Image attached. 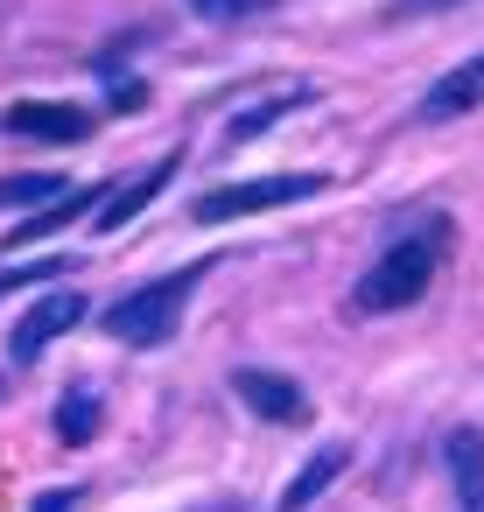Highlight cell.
Masks as SVG:
<instances>
[{"label":"cell","mask_w":484,"mask_h":512,"mask_svg":"<svg viewBox=\"0 0 484 512\" xmlns=\"http://www.w3.org/2000/svg\"><path fill=\"white\" fill-rule=\"evenodd\" d=\"M204 274H211V260H190V267H176V274H162V281H148V288L120 295V302L99 316V330H106V337H120V344H134V351L169 344V337H176V323H183V302L197 295V281H204Z\"/></svg>","instance_id":"6da1fadb"},{"label":"cell","mask_w":484,"mask_h":512,"mask_svg":"<svg viewBox=\"0 0 484 512\" xmlns=\"http://www.w3.org/2000/svg\"><path fill=\"white\" fill-rule=\"evenodd\" d=\"M428 281H435V246H428V239H400V246H386V253L365 267V281L351 288V309H358V316L414 309V302L428 295Z\"/></svg>","instance_id":"7a4b0ae2"},{"label":"cell","mask_w":484,"mask_h":512,"mask_svg":"<svg viewBox=\"0 0 484 512\" xmlns=\"http://www.w3.org/2000/svg\"><path fill=\"white\" fill-rule=\"evenodd\" d=\"M323 176L295 169V176H260V183H232V190H211L197 204V225H232V218H253V211H274V204H302L316 197Z\"/></svg>","instance_id":"3957f363"},{"label":"cell","mask_w":484,"mask_h":512,"mask_svg":"<svg viewBox=\"0 0 484 512\" xmlns=\"http://www.w3.org/2000/svg\"><path fill=\"white\" fill-rule=\"evenodd\" d=\"M85 316H92V302H85L78 288H57V295H43V302H36L22 323H15V337H8V358H15V365H36V358H43V351H50L64 330H78Z\"/></svg>","instance_id":"277c9868"},{"label":"cell","mask_w":484,"mask_h":512,"mask_svg":"<svg viewBox=\"0 0 484 512\" xmlns=\"http://www.w3.org/2000/svg\"><path fill=\"white\" fill-rule=\"evenodd\" d=\"M232 393L260 414V421H281V428H302L309 421V393L288 379V372H267V365H239L232 372Z\"/></svg>","instance_id":"5b68a950"},{"label":"cell","mask_w":484,"mask_h":512,"mask_svg":"<svg viewBox=\"0 0 484 512\" xmlns=\"http://www.w3.org/2000/svg\"><path fill=\"white\" fill-rule=\"evenodd\" d=\"M477 106H484V57H470V64L442 71L414 113H421V120H463V113H477Z\"/></svg>","instance_id":"8992f818"},{"label":"cell","mask_w":484,"mask_h":512,"mask_svg":"<svg viewBox=\"0 0 484 512\" xmlns=\"http://www.w3.org/2000/svg\"><path fill=\"white\" fill-rule=\"evenodd\" d=\"M8 134H22V141H85L92 134V113L85 106H8Z\"/></svg>","instance_id":"52a82bcc"},{"label":"cell","mask_w":484,"mask_h":512,"mask_svg":"<svg viewBox=\"0 0 484 512\" xmlns=\"http://www.w3.org/2000/svg\"><path fill=\"white\" fill-rule=\"evenodd\" d=\"M442 463H449L456 505H463V512H484V435H477V428H449V435H442Z\"/></svg>","instance_id":"ba28073f"},{"label":"cell","mask_w":484,"mask_h":512,"mask_svg":"<svg viewBox=\"0 0 484 512\" xmlns=\"http://www.w3.org/2000/svg\"><path fill=\"white\" fill-rule=\"evenodd\" d=\"M176 162H183V155H162V162H155L148 176H134L127 190H113V197H106V204L92 211V225H99V232H120V225H127V218L141 211V204H155V190H162V183L176 176Z\"/></svg>","instance_id":"9c48e42d"},{"label":"cell","mask_w":484,"mask_h":512,"mask_svg":"<svg viewBox=\"0 0 484 512\" xmlns=\"http://www.w3.org/2000/svg\"><path fill=\"white\" fill-rule=\"evenodd\" d=\"M113 190H64V204H50V211H29L15 232H8V246H36V239H50V232H64V225H78V218H92V204H106Z\"/></svg>","instance_id":"30bf717a"},{"label":"cell","mask_w":484,"mask_h":512,"mask_svg":"<svg viewBox=\"0 0 484 512\" xmlns=\"http://www.w3.org/2000/svg\"><path fill=\"white\" fill-rule=\"evenodd\" d=\"M344 463H351V449H344V442H330L323 456H309V463L295 470V484L281 491V512H302V505H316V498H323V484H330Z\"/></svg>","instance_id":"8fae6325"},{"label":"cell","mask_w":484,"mask_h":512,"mask_svg":"<svg viewBox=\"0 0 484 512\" xmlns=\"http://www.w3.org/2000/svg\"><path fill=\"white\" fill-rule=\"evenodd\" d=\"M57 435H64L71 449H85V442L99 435V400H92L85 386H71V393L57 400Z\"/></svg>","instance_id":"7c38bea8"},{"label":"cell","mask_w":484,"mask_h":512,"mask_svg":"<svg viewBox=\"0 0 484 512\" xmlns=\"http://www.w3.org/2000/svg\"><path fill=\"white\" fill-rule=\"evenodd\" d=\"M309 106V92H281V99H267V106H253V113H239L232 120V141H253V134H267L274 120H288V113H302Z\"/></svg>","instance_id":"4fadbf2b"},{"label":"cell","mask_w":484,"mask_h":512,"mask_svg":"<svg viewBox=\"0 0 484 512\" xmlns=\"http://www.w3.org/2000/svg\"><path fill=\"white\" fill-rule=\"evenodd\" d=\"M43 197H64V176L57 169H29V176L0 183V204H43Z\"/></svg>","instance_id":"5bb4252c"},{"label":"cell","mask_w":484,"mask_h":512,"mask_svg":"<svg viewBox=\"0 0 484 512\" xmlns=\"http://www.w3.org/2000/svg\"><path fill=\"white\" fill-rule=\"evenodd\" d=\"M204 22H246V15H267L274 0H190Z\"/></svg>","instance_id":"9a60e30c"},{"label":"cell","mask_w":484,"mask_h":512,"mask_svg":"<svg viewBox=\"0 0 484 512\" xmlns=\"http://www.w3.org/2000/svg\"><path fill=\"white\" fill-rule=\"evenodd\" d=\"M71 260H29V267H8L0 274V295H15V288H36V281H50V274H64Z\"/></svg>","instance_id":"2e32d148"},{"label":"cell","mask_w":484,"mask_h":512,"mask_svg":"<svg viewBox=\"0 0 484 512\" xmlns=\"http://www.w3.org/2000/svg\"><path fill=\"white\" fill-rule=\"evenodd\" d=\"M29 512H71V491H50L43 505H29Z\"/></svg>","instance_id":"e0dca14e"},{"label":"cell","mask_w":484,"mask_h":512,"mask_svg":"<svg viewBox=\"0 0 484 512\" xmlns=\"http://www.w3.org/2000/svg\"><path fill=\"white\" fill-rule=\"evenodd\" d=\"M0 400H8V379H0Z\"/></svg>","instance_id":"ac0fdd59"}]
</instances>
